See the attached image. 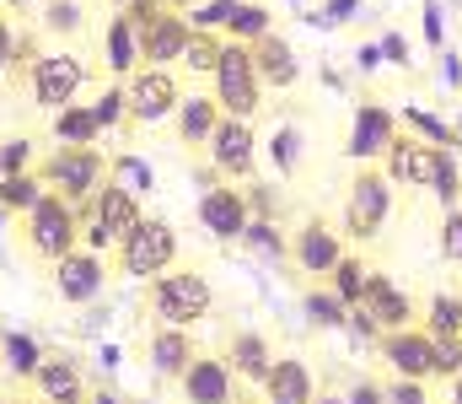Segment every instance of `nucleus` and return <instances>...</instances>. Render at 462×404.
<instances>
[{
	"mask_svg": "<svg viewBox=\"0 0 462 404\" xmlns=\"http://www.w3.org/2000/svg\"><path fill=\"white\" fill-rule=\"evenodd\" d=\"M376 65H382V43H365L360 49V70H376Z\"/></svg>",
	"mask_w": 462,
	"mask_h": 404,
	"instance_id": "3c124183",
	"label": "nucleus"
},
{
	"mask_svg": "<svg viewBox=\"0 0 462 404\" xmlns=\"http://www.w3.org/2000/svg\"><path fill=\"white\" fill-rule=\"evenodd\" d=\"M92 404H129V399H118L114 389H92Z\"/></svg>",
	"mask_w": 462,
	"mask_h": 404,
	"instance_id": "864d4df0",
	"label": "nucleus"
},
{
	"mask_svg": "<svg viewBox=\"0 0 462 404\" xmlns=\"http://www.w3.org/2000/svg\"><path fill=\"white\" fill-rule=\"evenodd\" d=\"M76 216H81V249H92V254H103V259H108L118 243L145 221L140 200H134V194H124V189H114V183H103V189H97Z\"/></svg>",
	"mask_w": 462,
	"mask_h": 404,
	"instance_id": "39448f33",
	"label": "nucleus"
},
{
	"mask_svg": "<svg viewBox=\"0 0 462 404\" xmlns=\"http://www.w3.org/2000/svg\"><path fill=\"white\" fill-rule=\"evenodd\" d=\"M253 65H258V81H263L269 92H291V87L301 81V60H296V49H291L285 33L258 38V43H253Z\"/></svg>",
	"mask_w": 462,
	"mask_h": 404,
	"instance_id": "5701e85b",
	"label": "nucleus"
},
{
	"mask_svg": "<svg viewBox=\"0 0 462 404\" xmlns=\"http://www.w3.org/2000/svg\"><path fill=\"white\" fill-rule=\"evenodd\" d=\"M345 404H387V383H376V378H360V383L345 394Z\"/></svg>",
	"mask_w": 462,
	"mask_h": 404,
	"instance_id": "a18cd8bd",
	"label": "nucleus"
},
{
	"mask_svg": "<svg viewBox=\"0 0 462 404\" xmlns=\"http://www.w3.org/2000/svg\"><path fill=\"white\" fill-rule=\"evenodd\" d=\"M108 183L124 189V194H134V200H145V194L156 189V173H151V162H145V156L118 151V156H108Z\"/></svg>",
	"mask_w": 462,
	"mask_h": 404,
	"instance_id": "c85d7f7f",
	"label": "nucleus"
},
{
	"mask_svg": "<svg viewBox=\"0 0 462 404\" xmlns=\"http://www.w3.org/2000/svg\"><path fill=\"white\" fill-rule=\"evenodd\" d=\"M355 11H360V0H328V5H323V16H312V22L334 27V22H345V16H355Z\"/></svg>",
	"mask_w": 462,
	"mask_h": 404,
	"instance_id": "de8ad7c7",
	"label": "nucleus"
},
{
	"mask_svg": "<svg viewBox=\"0 0 462 404\" xmlns=\"http://www.w3.org/2000/svg\"><path fill=\"white\" fill-rule=\"evenodd\" d=\"M145 307H151V318L167 324V329H194V324H205V318L216 313V286H210V275H199V269L172 265L167 275L145 280Z\"/></svg>",
	"mask_w": 462,
	"mask_h": 404,
	"instance_id": "f03ea898",
	"label": "nucleus"
},
{
	"mask_svg": "<svg viewBox=\"0 0 462 404\" xmlns=\"http://www.w3.org/2000/svg\"><path fill=\"white\" fill-rule=\"evenodd\" d=\"M420 329H425L430 340H462V296L457 291H436Z\"/></svg>",
	"mask_w": 462,
	"mask_h": 404,
	"instance_id": "c756f323",
	"label": "nucleus"
},
{
	"mask_svg": "<svg viewBox=\"0 0 462 404\" xmlns=\"http://www.w3.org/2000/svg\"><path fill=\"white\" fill-rule=\"evenodd\" d=\"M231 404H263V399H253V394H236V399H231Z\"/></svg>",
	"mask_w": 462,
	"mask_h": 404,
	"instance_id": "13d9d810",
	"label": "nucleus"
},
{
	"mask_svg": "<svg viewBox=\"0 0 462 404\" xmlns=\"http://www.w3.org/2000/svg\"><path fill=\"white\" fill-rule=\"evenodd\" d=\"M355 313H360V318H365L376 334H393V329H409V324H420V313H414V296H409L398 280H387L382 269H371V275H365V291H360Z\"/></svg>",
	"mask_w": 462,
	"mask_h": 404,
	"instance_id": "f8f14e48",
	"label": "nucleus"
},
{
	"mask_svg": "<svg viewBox=\"0 0 462 404\" xmlns=\"http://www.w3.org/2000/svg\"><path fill=\"white\" fill-rule=\"evenodd\" d=\"M114 265H118V275H129V280H156V275H167V269L178 265V232H172V221L145 216V221L114 249Z\"/></svg>",
	"mask_w": 462,
	"mask_h": 404,
	"instance_id": "6e6552de",
	"label": "nucleus"
},
{
	"mask_svg": "<svg viewBox=\"0 0 462 404\" xmlns=\"http://www.w3.org/2000/svg\"><path fill=\"white\" fill-rule=\"evenodd\" d=\"M382 60H387V65H409V43H403V33H387V38H382Z\"/></svg>",
	"mask_w": 462,
	"mask_h": 404,
	"instance_id": "09e8293b",
	"label": "nucleus"
},
{
	"mask_svg": "<svg viewBox=\"0 0 462 404\" xmlns=\"http://www.w3.org/2000/svg\"><path fill=\"white\" fill-rule=\"evenodd\" d=\"M247 221H253V211H247V194H242L236 183H221V178H216V183L199 194V227H205L216 243H242Z\"/></svg>",
	"mask_w": 462,
	"mask_h": 404,
	"instance_id": "dca6fc26",
	"label": "nucleus"
},
{
	"mask_svg": "<svg viewBox=\"0 0 462 404\" xmlns=\"http://www.w3.org/2000/svg\"><path fill=\"white\" fill-rule=\"evenodd\" d=\"M269 33H274V16H269V5H258V0H242L236 16L226 22V38L231 43H247V49H253L258 38H269Z\"/></svg>",
	"mask_w": 462,
	"mask_h": 404,
	"instance_id": "2f4dec72",
	"label": "nucleus"
},
{
	"mask_svg": "<svg viewBox=\"0 0 462 404\" xmlns=\"http://www.w3.org/2000/svg\"><path fill=\"white\" fill-rule=\"evenodd\" d=\"M452 404H462V372L452 378Z\"/></svg>",
	"mask_w": 462,
	"mask_h": 404,
	"instance_id": "4d7b16f0",
	"label": "nucleus"
},
{
	"mask_svg": "<svg viewBox=\"0 0 462 404\" xmlns=\"http://www.w3.org/2000/svg\"><path fill=\"white\" fill-rule=\"evenodd\" d=\"M38 362H43V345H38L32 334H5V367H11L16 378H27V383H32Z\"/></svg>",
	"mask_w": 462,
	"mask_h": 404,
	"instance_id": "ea45409f",
	"label": "nucleus"
},
{
	"mask_svg": "<svg viewBox=\"0 0 462 404\" xmlns=\"http://www.w3.org/2000/svg\"><path fill=\"white\" fill-rule=\"evenodd\" d=\"M87 108H92V119H97V130H103V135L118 130V125H129V98H124V81L103 87V92H97V103H87Z\"/></svg>",
	"mask_w": 462,
	"mask_h": 404,
	"instance_id": "58836bf2",
	"label": "nucleus"
},
{
	"mask_svg": "<svg viewBox=\"0 0 462 404\" xmlns=\"http://www.w3.org/2000/svg\"><path fill=\"white\" fill-rule=\"evenodd\" d=\"M349 302H339L334 291H307V318L312 329H349Z\"/></svg>",
	"mask_w": 462,
	"mask_h": 404,
	"instance_id": "4c0bfd02",
	"label": "nucleus"
},
{
	"mask_svg": "<svg viewBox=\"0 0 462 404\" xmlns=\"http://www.w3.org/2000/svg\"><path fill=\"white\" fill-rule=\"evenodd\" d=\"M0 404H43V399H32V394H0Z\"/></svg>",
	"mask_w": 462,
	"mask_h": 404,
	"instance_id": "6e6d98bb",
	"label": "nucleus"
},
{
	"mask_svg": "<svg viewBox=\"0 0 462 404\" xmlns=\"http://www.w3.org/2000/svg\"><path fill=\"white\" fill-rule=\"evenodd\" d=\"M32 389H38L43 404H65V399L92 394V389H87V372H81V362H76L70 351H43V362H38V372H32Z\"/></svg>",
	"mask_w": 462,
	"mask_h": 404,
	"instance_id": "aec40b11",
	"label": "nucleus"
},
{
	"mask_svg": "<svg viewBox=\"0 0 462 404\" xmlns=\"http://www.w3.org/2000/svg\"><path fill=\"white\" fill-rule=\"evenodd\" d=\"M221 356H226V367H231V378H236V383H263V378H269V367H274V345H269L258 329H236Z\"/></svg>",
	"mask_w": 462,
	"mask_h": 404,
	"instance_id": "b1692460",
	"label": "nucleus"
},
{
	"mask_svg": "<svg viewBox=\"0 0 462 404\" xmlns=\"http://www.w3.org/2000/svg\"><path fill=\"white\" fill-rule=\"evenodd\" d=\"M269 156H274V173H280V178H296V167H301V130H296V125H274Z\"/></svg>",
	"mask_w": 462,
	"mask_h": 404,
	"instance_id": "e433bc0d",
	"label": "nucleus"
},
{
	"mask_svg": "<svg viewBox=\"0 0 462 404\" xmlns=\"http://www.w3.org/2000/svg\"><path fill=\"white\" fill-rule=\"evenodd\" d=\"M382 173H387L393 183H403V189H430V194H441V205H447V211L462 200L457 156H452V151H441V146H430V140H420V135H409V130H398V140L387 146Z\"/></svg>",
	"mask_w": 462,
	"mask_h": 404,
	"instance_id": "f257e3e1",
	"label": "nucleus"
},
{
	"mask_svg": "<svg viewBox=\"0 0 462 404\" xmlns=\"http://www.w3.org/2000/svg\"><path fill=\"white\" fill-rule=\"evenodd\" d=\"M11 54H16V27H11V16L0 11V76L11 70Z\"/></svg>",
	"mask_w": 462,
	"mask_h": 404,
	"instance_id": "49530a36",
	"label": "nucleus"
},
{
	"mask_svg": "<svg viewBox=\"0 0 462 404\" xmlns=\"http://www.w3.org/2000/svg\"><path fill=\"white\" fill-rule=\"evenodd\" d=\"M365 275H371V265L360 259V254H345L339 265H334V275H328V291L339 296V302H360V291H365Z\"/></svg>",
	"mask_w": 462,
	"mask_h": 404,
	"instance_id": "c9c22d12",
	"label": "nucleus"
},
{
	"mask_svg": "<svg viewBox=\"0 0 462 404\" xmlns=\"http://www.w3.org/2000/svg\"><path fill=\"white\" fill-rule=\"evenodd\" d=\"M462 372V340H436V378L452 383Z\"/></svg>",
	"mask_w": 462,
	"mask_h": 404,
	"instance_id": "37998d69",
	"label": "nucleus"
},
{
	"mask_svg": "<svg viewBox=\"0 0 462 404\" xmlns=\"http://www.w3.org/2000/svg\"><path fill=\"white\" fill-rule=\"evenodd\" d=\"M140 38V65H156V70H172L183 60V43H189V16L183 11H156L145 27H134Z\"/></svg>",
	"mask_w": 462,
	"mask_h": 404,
	"instance_id": "f3484780",
	"label": "nucleus"
},
{
	"mask_svg": "<svg viewBox=\"0 0 462 404\" xmlns=\"http://www.w3.org/2000/svg\"><path fill=\"white\" fill-rule=\"evenodd\" d=\"M436 249H441L447 265H462V205H452V211L441 216V238H436Z\"/></svg>",
	"mask_w": 462,
	"mask_h": 404,
	"instance_id": "79ce46f5",
	"label": "nucleus"
},
{
	"mask_svg": "<svg viewBox=\"0 0 462 404\" xmlns=\"http://www.w3.org/2000/svg\"><path fill=\"white\" fill-rule=\"evenodd\" d=\"M0 183H5V173H0Z\"/></svg>",
	"mask_w": 462,
	"mask_h": 404,
	"instance_id": "680f3d73",
	"label": "nucleus"
},
{
	"mask_svg": "<svg viewBox=\"0 0 462 404\" xmlns=\"http://www.w3.org/2000/svg\"><path fill=\"white\" fill-rule=\"evenodd\" d=\"M124 98H129V125H162L178 114L183 103V87L172 70H156V65H140L129 81H124Z\"/></svg>",
	"mask_w": 462,
	"mask_h": 404,
	"instance_id": "9b49d317",
	"label": "nucleus"
},
{
	"mask_svg": "<svg viewBox=\"0 0 462 404\" xmlns=\"http://www.w3.org/2000/svg\"><path fill=\"white\" fill-rule=\"evenodd\" d=\"M38 5H43V0H0V11H16V16H22V11H38Z\"/></svg>",
	"mask_w": 462,
	"mask_h": 404,
	"instance_id": "603ef678",
	"label": "nucleus"
},
{
	"mask_svg": "<svg viewBox=\"0 0 462 404\" xmlns=\"http://www.w3.org/2000/svg\"><path fill=\"white\" fill-rule=\"evenodd\" d=\"M0 173H5V178L32 173V140H27V135H5V140H0Z\"/></svg>",
	"mask_w": 462,
	"mask_h": 404,
	"instance_id": "a19ab883",
	"label": "nucleus"
},
{
	"mask_svg": "<svg viewBox=\"0 0 462 404\" xmlns=\"http://www.w3.org/2000/svg\"><path fill=\"white\" fill-rule=\"evenodd\" d=\"M318 404H345V399H334V394H318Z\"/></svg>",
	"mask_w": 462,
	"mask_h": 404,
	"instance_id": "052dcab7",
	"label": "nucleus"
},
{
	"mask_svg": "<svg viewBox=\"0 0 462 404\" xmlns=\"http://www.w3.org/2000/svg\"><path fill=\"white\" fill-rule=\"evenodd\" d=\"M38 11H43L38 27H43L49 38H76V33H87V5H81V0H43Z\"/></svg>",
	"mask_w": 462,
	"mask_h": 404,
	"instance_id": "7c9ffc66",
	"label": "nucleus"
},
{
	"mask_svg": "<svg viewBox=\"0 0 462 404\" xmlns=\"http://www.w3.org/2000/svg\"><path fill=\"white\" fill-rule=\"evenodd\" d=\"M258 399L263 404H318V378L301 356H274L269 378L258 383Z\"/></svg>",
	"mask_w": 462,
	"mask_h": 404,
	"instance_id": "412c9836",
	"label": "nucleus"
},
{
	"mask_svg": "<svg viewBox=\"0 0 462 404\" xmlns=\"http://www.w3.org/2000/svg\"><path fill=\"white\" fill-rule=\"evenodd\" d=\"M387 404H430V394H425V383H414V378H393V383H387Z\"/></svg>",
	"mask_w": 462,
	"mask_h": 404,
	"instance_id": "c03bdc74",
	"label": "nucleus"
},
{
	"mask_svg": "<svg viewBox=\"0 0 462 404\" xmlns=\"http://www.w3.org/2000/svg\"><path fill=\"white\" fill-rule=\"evenodd\" d=\"M0 216H5V211H0Z\"/></svg>",
	"mask_w": 462,
	"mask_h": 404,
	"instance_id": "e2e57ef3",
	"label": "nucleus"
},
{
	"mask_svg": "<svg viewBox=\"0 0 462 404\" xmlns=\"http://www.w3.org/2000/svg\"><path fill=\"white\" fill-rule=\"evenodd\" d=\"M108 5H114V11H129V5H134V0H108Z\"/></svg>",
	"mask_w": 462,
	"mask_h": 404,
	"instance_id": "bf43d9fd",
	"label": "nucleus"
},
{
	"mask_svg": "<svg viewBox=\"0 0 462 404\" xmlns=\"http://www.w3.org/2000/svg\"><path fill=\"white\" fill-rule=\"evenodd\" d=\"M393 194H398V183L382 173V162H360V173L349 178L339 232L355 238V243H376L382 227H387V216H393Z\"/></svg>",
	"mask_w": 462,
	"mask_h": 404,
	"instance_id": "20e7f679",
	"label": "nucleus"
},
{
	"mask_svg": "<svg viewBox=\"0 0 462 404\" xmlns=\"http://www.w3.org/2000/svg\"><path fill=\"white\" fill-rule=\"evenodd\" d=\"M103 280H108V259L92 254V249H76V254H65V259L54 265V291H60V302H76V307L97 302V296H103Z\"/></svg>",
	"mask_w": 462,
	"mask_h": 404,
	"instance_id": "6ab92c4d",
	"label": "nucleus"
},
{
	"mask_svg": "<svg viewBox=\"0 0 462 404\" xmlns=\"http://www.w3.org/2000/svg\"><path fill=\"white\" fill-rule=\"evenodd\" d=\"M425 38H430V49H441V5L436 0H425Z\"/></svg>",
	"mask_w": 462,
	"mask_h": 404,
	"instance_id": "8fccbe9b",
	"label": "nucleus"
},
{
	"mask_svg": "<svg viewBox=\"0 0 462 404\" xmlns=\"http://www.w3.org/2000/svg\"><path fill=\"white\" fill-rule=\"evenodd\" d=\"M393 140H398V114H393L387 103H376V98H360V103H355V119H349L345 151L355 162H382Z\"/></svg>",
	"mask_w": 462,
	"mask_h": 404,
	"instance_id": "4468645a",
	"label": "nucleus"
},
{
	"mask_svg": "<svg viewBox=\"0 0 462 404\" xmlns=\"http://www.w3.org/2000/svg\"><path fill=\"white\" fill-rule=\"evenodd\" d=\"M221 49H226V33L189 27V43H183V60H178V65H189L194 76H210V70H216V60H221Z\"/></svg>",
	"mask_w": 462,
	"mask_h": 404,
	"instance_id": "473e14b6",
	"label": "nucleus"
},
{
	"mask_svg": "<svg viewBox=\"0 0 462 404\" xmlns=\"http://www.w3.org/2000/svg\"><path fill=\"white\" fill-rule=\"evenodd\" d=\"M210 167L221 183H253L258 173V135H253V119H221L210 146H205Z\"/></svg>",
	"mask_w": 462,
	"mask_h": 404,
	"instance_id": "9d476101",
	"label": "nucleus"
},
{
	"mask_svg": "<svg viewBox=\"0 0 462 404\" xmlns=\"http://www.w3.org/2000/svg\"><path fill=\"white\" fill-rule=\"evenodd\" d=\"M345 259V232L323 216H307L296 232H291V265L301 275H334V265Z\"/></svg>",
	"mask_w": 462,
	"mask_h": 404,
	"instance_id": "ddd939ff",
	"label": "nucleus"
},
{
	"mask_svg": "<svg viewBox=\"0 0 462 404\" xmlns=\"http://www.w3.org/2000/svg\"><path fill=\"white\" fill-rule=\"evenodd\" d=\"M376 351H382V362L393 367V378H414V383H430V378H436V340H430L420 324L382 334Z\"/></svg>",
	"mask_w": 462,
	"mask_h": 404,
	"instance_id": "2eb2a0df",
	"label": "nucleus"
},
{
	"mask_svg": "<svg viewBox=\"0 0 462 404\" xmlns=\"http://www.w3.org/2000/svg\"><path fill=\"white\" fill-rule=\"evenodd\" d=\"M226 114H221V103L210 98V92H189L183 103H178V114H172V125H178V140L183 146H210V135H216V125H221Z\"/></svg>",
	"mask_w": 462,
	"mask_h": 404,
	"instance_id": "393cba45",
	"label": "nucleus"
},
{
	"mask_svg": "<svg viewBox=\"0 0 462 404\" xmlns=\"http://www.w3.org/2000/svg\"><path fill=\"white\" fill-rule=\"evenodd\" d=\"M210 98L221 103L226 119H253L263 108V81H258V65H253V49L247 43H231L221 49L216 70H210Z\"/></svg>",
	"mask_w": 462,
	"mask_h": 404,
	"instance_id": "0eeeda50",
	"label": "nucleus"
},
{
	"mask_svg": "<svg viewBox=\"0 0 462 404\" xmlns=\"http://www.w3.org/2000/svg\"><path fill=\"white\" fill-rule=\"evenodd\" d=\"M38 200H43V178L38 173H16V178L0 183V211L5 216H27Z\"/></svg>",
	"mask_w": 462,
	"mask_h": 404,
	"instance_id": "72a5a7b5",
	"label": "nucleus"
},
{
	"mask_svg": "<svg viewBox=\"0 0 462 404\" xmlns=\"http://www.w3.org/2000/svg\"><path fill=\"white\" fill-rule=\"evenodd\" d=\"M22 243H27L43 265H60L65 254H76V249H81V216H76V205L43 189V200L22 216Z\"/></svg>",
	"mask_w": 462,
	"mask_h": 404,
	"instance_id": "423d86ee",
	"label": "nucleus"
},
{
	"mask_svg": "<svg viewBox=\"0 0 462 404\" xmlns=\"http://www.w3.org/2000/svg\"><path fill=\"white\" fill-rule=\"evenodd\" d=\"M178 399L183 404H231L236 399V378H231L226 356L199 351V356L183 367V378H178Z\"/></svg>",
	"mask_w": 462,
	"mask_h": 404,
	"instance_id": "a211bd4d",
	"label": "nucleus"
},
{
	"mask_svg": "<svg viewBox=\"0 0 462 404\" xmlns=\"http://www.w3.org/2000/svg\"><path fill=\"white\" fill-rule=\"evenodd\" d=\"M32 173L43 178V189H49V194L70 200V205L81 211V205L108 183V156H103L97 146H54Z\"/></svg>",
	"mask_w": 462,
	"mask_h": 404,
	"instance_id": "7ed1b4c3",
	"label": "nucleus"
},
{
	"mask_svg": "<svg viewBox=\"0 0 462 404\" xmlns=\"http://www.w3.org/2000/svg\"><path fill=\"white\" fill-rule=\"evenodd\" d=\"M87 87V60L81 54H70V49H43L38 60H32V70H27V98H32V108H43V114H60L65 103H76V92Z\"/></svg>",
	"mask_w": 462,
	"mask_h": 404,
	"instance_id": "1a4fd4ad",
	"label": "nucleus"
},
{
	"mask_svg": "<svg viewBox=\"0 0 462 404\" xmlns=\"http://www.w3.org/2000/svg\"><path fill=\"white\" fill-rule=\"evenodd\" d=\"M199 356V340H194V329H167V324H156L151 329V340H145V362H151V372L162 378V383H178L183 378V367Z\"/></svg>",
	"mask_w": 462,
	"mask_h": 404,
	"instance_id": "4be33fe9",
	"label": "nucleus"
},
{
	"mask_svg": "<svg viewBox=\"0 0 462 404\" xmlns=\"http://www.w3.org/2000/svg\"><path fill=\"white\" fill-rule=\"evenodd\" d=\"M242 243H247V249H258L263 259H291V238L274 227V216H253V221H247V232H242Z\"/></svg>",
	"mask_w": 462,
	"mask_h": 404,
	"instance_id": "f704fd0d",
	"label": "nucleus"
},
{
	"mask_svg": "<svg viewBox=\"0 0 462 404\" xmlns=\"http://www.w3.org/2000/svg\"><path fill=\"white\" fill-rule=\"evenodd\" d=\"M403 125L409 135H420V140H430V146H441V151H462V130L457 125H447L441 114H430V108H420V103H403Z\"/></svg>",
	"mask_w": 462,
	"mask_h": 404,
	"instance_id": "cd10ccee",
	"label": "nucleus"
},
{
	"mask_svg": "<svg viewBox=\"0 0 462 404\" xmlns=\"http://www.w3.org/2000/svg\"><path fill=\"white\" fill-rule=\"evenodd\" d=\"M156 5H167V11H194L199 0H156Z\"/></svg>",
	"mask_w": 462,
	"mask_h": 404,
	"instance_id": "5fc2aeb1",
	"label": "nucleus"
},
{
	"mask_svg": "<svg viewBox=\"0 0 462 404\" xmlns=\"http://www.w3.org/2000/svg\"><path fill=\"white\" fill-rule=\"evenodd\" d=\"M49 135L60 140V146H97V119H92V108L87 103H65L60 114H49Z\"/></svg>",
	"mask_w": 462,
	"mask_h": 404,
	"instance_id": "bb28decb",
	"label": "nucleus"
},
{
	"mask_svg": "<svg viewBox=\"0 0 462 404\" xmlns=\"http://www.w3.org/2000/svg\"><path fill=\"white\" fill-rule=\"evenodd\" d=\"M103 65H108L114 81H129L140 70V38H134V22L124 11H114L108 27H103Z\"/></svg>",
	"mask_w": 462,
	"mask_h": 404,
	"instance_id": "a878e982",
	"label": "nucleus"
}]
</instances>
